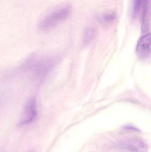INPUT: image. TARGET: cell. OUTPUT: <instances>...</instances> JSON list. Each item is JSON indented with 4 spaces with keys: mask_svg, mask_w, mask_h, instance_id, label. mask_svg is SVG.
<instances>
[{
    "mask_svg": "<svg viewBox=\"0 0 151 152\" xmlns=\"http://www.w3.org/2000/svg\"><path fill=\"white\" fill-rule=\"evenodd\" d=\"M151 35L150 34L142 37L138 41L136 53L140 58H147L150 55Z\"/></svg>",
    "mask_w": 151,
    "mask_h": 152,
    "instance_id": "5",
    "label": "cell"
},
{
    "mask_svg": "<svg viewBox=\"0 0 151 152\" xmlns=\"http://www.w3.org/2000/svg\"><path fill=\"white\" fill-rule=\"evenodd\" d=\"M37 116V105L35 98L29 99L24 106L20 120V126L28 125L33 122Z\"/></svg>",
    "mask_w": 151,
    "mask_h": 152,
    "instance_id": "2",
    "label": "cell"
},
{
    "mask_svg": "<svg viewBox=\"0 0 151 152\" xmlns=\"http://www.w3.org/2000/svg\"><path fill=\"white\" fill-rule=\"evenodd\" d=\"M119 145L122 149L133 152H147L149 146L144 140L138 137H131L122 140Z\"/></svg>",
    "mask_w": 151,
    "mask_h": 152,
    "instance_id": "3",
    "label": "cell"
},
{
    "mask_svg": "<svg viewBox=\"0 0 151 152\" xmlns=\"http://www.w3.org/2000/svg\"><path fill=\"white\" fill-rule=\"evenodd\" d=\"M55 61L51 58L43 59L33 64L31 67L33 69V73L36 77L43 79L53 68Z\"/></svg>",
    "mask_w": 151,
    "mask_h": 152,
    "instance_id": "4",
    "label": "cell"
},
{
    "mask_svg": "<svg viewBox=\"0 0 151 152\" xmlns=\"http://www.w3.org/2000/svg\"><path fill=\"white\" fill-rule=\"evenodd\" d=\"M71 12L70 6H66L53 12L40 22V28L44 31L51 30L60 22L66 19Z\"/></svg>",
    "mask_w": 151,
    "mask_h": 152,
    "instance_id": "1",
    "label": "cell"
},
{
    "mask_svg": "<svg viewBox=\"0 0 151 152\" xmlns=\"http://www.w3.org/2000/svg\"><path fill=\"white\" fill-rule=\"evenodd\" d=\"M142 30L148 31L150 25V1L148 0L142 8Z\"/></svg>",
    "mask_w": 151,
    "mask_h": 152,
    "instance_id": "6",
    "label": "cell"
},
{
    "mask_svg": "<svg viewBox=\"0 0 151 152\" xmlns=\"http://www.w3.org/2000/svg\"><path fill=\"white\" fill-rule=\"evenodd\" d=\"M101 20L105 23H110L114 21L116 18V15L113 12H106L101 16Z\"/></svg>",
    "mask_w": 151,
    "mask_h": 152,
    "instance_id": "8",
    "label": "cell"
},
{
    "mask_svg": "<svg viewBox=\"0 0 151 152\" xmlns=\"http://www.w3.org/2000/svg\"><path fill=\"white\" fill-rule=\"evenodd\" d=\"M147 1L148 0H134L132 12L133 18H136L138 16L141 9Z\"/></svg>",
    "mask_w": 151,
    "mask_h": 152,
    "instance_id": "7",
    "label": "cell"
},
{
    "mask_svg": "<svg viewBox=\"0 0 151 152\" xmlns=\"http://www.w3.org/2000/svg\"><path fill=\"white\" fill-rule=\"evenodd\" d=\"M94 30L93 28H89L87 29L84 33V43H88L90 42L94 37Z\"/></svg>",
    "mask_w": 151,
    "mask_h": 152,
    "instance_id": "9",
    "label": "cell"
}]
</instances>
